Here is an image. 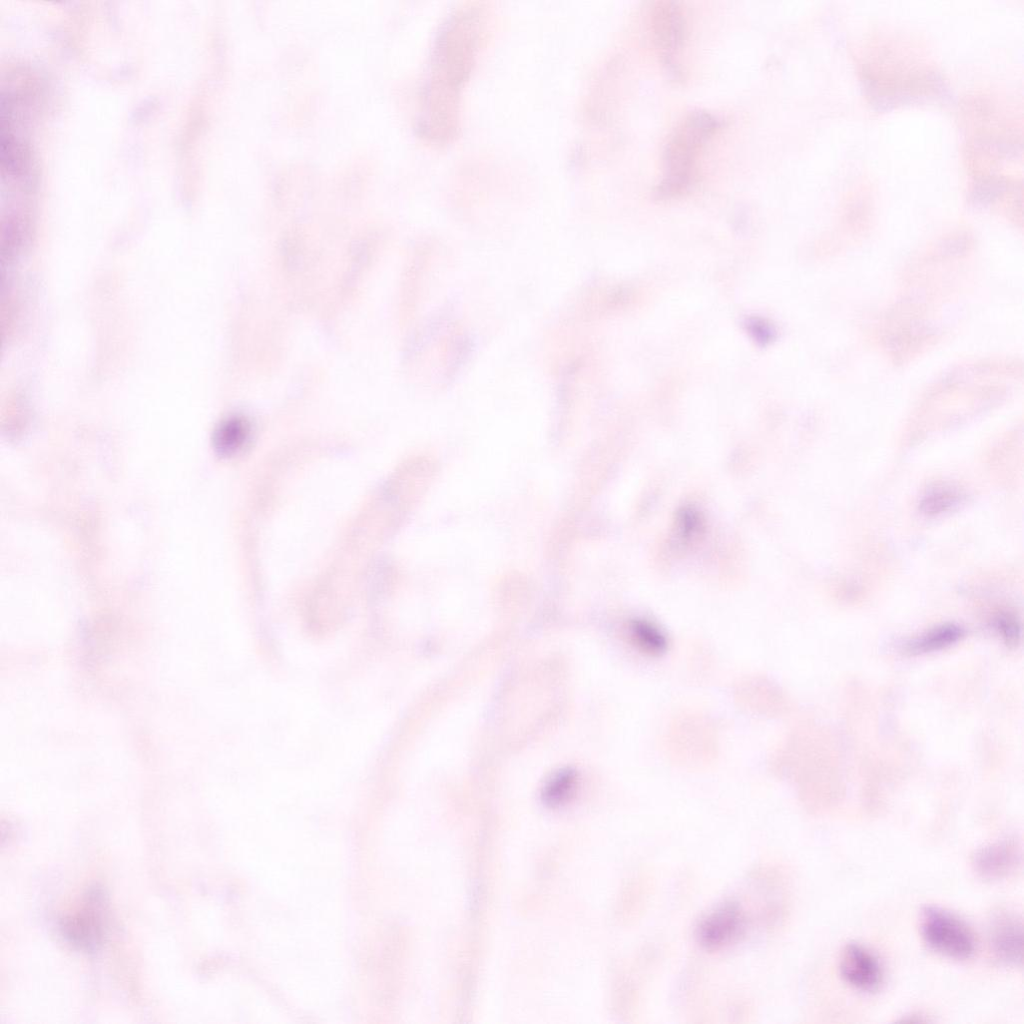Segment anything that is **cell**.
Masks as SVG:
<instances>
[{"instance_id": "cell-1", "label": "cell", "mask_w": 1024, "mask_h": 1024, "mask_svg": "<svg viewBox=\"0 0 1024 1024\" xmlns=\"http://www.w3.org/2000/svg\"><path fill=\"white\" fill-rule=\"evenodd\" d=\"M720 120L705 111H693L674 128L663 152V177L656 187L661 197L686 192L697 178V162L707 141L717 132Z\"/></svg>"}, {"instance_id": "cell-2", "label": "cell", "mask_w": 1024, "mask_h": 1024, "mask_svg": "<svg viewBox=\"0 0 1024 1024\" xmlns=\"http://www.w3.org/2000/svg\"><path fill=\"white\" fill-rule=\"evenodd\" d=\"M919 927L922 939L937 954L957 961L970 959L975 954L973 931L965 921L945 908L935 905L923 907Z\"/></svg>"}, {"instance_id": "cell-3", "label": "cell", "mask_w": 1024, "mask_h": 1024, "mask_svg": "<svg viewBox=\"0 0 1024 1024\" xmlns=\"http://www.w3.org/2000/svg\"><path fill=\"white\" fill-rule=\"evenodd\" d=\"M106 904L102 889H89L73 913L62 918L60 929L64 938L78 949L97 950L105 935Z\"/></svg>"}, {"instance_id": "cell-4", "label": "cell", "mask_w": 1024, "mask_h": 1024, "mask_svg": "<svg viewBox=\"0 0 1024 1024\" xmlns=\"http://www.w3.org/2000/svg\"><path fill=\"white\" fill-rule=\"evenodd\" d=\"M1018 836H1004L987 843L972 856L976 874L987 881H1000L1013 875L1022 864L1023 848Z\"/></svg>"}, {"instance_id": "cell-5", "label": "cell", "mask_w": 1024, "mask_h": 1024, "mask_svg": "<svg viewBox=\"0 0 1024 1024\" xmlns=\"http://www.w3.org/2000/svg\"><path fill=\"white\" fill-rule=\"evenodd\" d=\"M650 25L662 61L669 69L674 68V58L686 35V20L681 7L675 2H657L650 11Z\"/></svg>"}, {"instance_id": "cell-6", "label": "cell", "mask_w": 1024, "mask_h": 1024, "mask_svg": "<svg viewBox=\"0 0 1024 1024\" xmlns=\"http://www.w3.org/2000/svg\"><path fill=\"white\" fill-rule=\"evenodd\" d=\"M839 972L845 983L864 993L877 991L884 978L883 967L878 957L857 942H850L843 948Z\"/></svg>"}, {"instance_id": "cell-7", "label": "cell", "mask_w": 1024, "mask_h": 1024, "mask_svg": "<svg viewBox=\"0 0 1024 1024\" xmlns=\"http://www.w3.org/2000/svg\"><path fill=\"white\" fill-rule=\"evenodd\" d=\"M745 916L735 903H724L708 913L696 929L698 943L714 951L730 945L742 935Z\"/></svg>"}, {"instance_id": "cell-8", "label": "cell", "mask_w": 1024, "mask_h": 1024, "mask_svg": "<svg viewBox=\"0 0 1024 1024\" xmlns=\"http://www.w3.org/2000/svg\"><path fill=\"white\" fill-rule=\"evenodd\" d=\"M989 944L995 959L1004 966L1019 967L1023 961V924L1015 912L999 910L989 924Z\"/></svg>"}, {"instance_id": "cell-9", "label": "cell", "mask_w": 1024, "mask_h": 1024, "mask_svg": "<svg viewBox=\"0 0 1024 1024\" xmlns=\"http://www.w3.org/2000/svg\"><path fill=\"white\" fill-rule=\"evenodd\" d=\"M249 435L250 426L244 418L229 417L222 421L214 432V449L221 456H231L245 446Z\"/></svg>"}, {"instance_id": "cell-10", "label": "cell", "mask_w": 1024, "mask_h": 1024, "mask_svg": "<svg viewBox=\"0 0 1024 1024\" xmlns=\"http://www.w3.org/2000/svg\"><path fill=\"white\" fill-rule=\"evenodd\" d=\"M628 635L632 645L645 655L660 656L667 650L666 635L649 620L637 618L630 621Z\"/></svg>"}, {"instance_id": "cell-11", "label": "cell", "mask_w": 1024, "mask_h": 1024, "mask_svg": "<svg viewBox=\"0 0 1024 1024\" xmlns=\"http://www.w3.org/2000/svg\"><path fill=\"white\" fill-rule=\"evenodd\" d=\"M964 635L963 629L955 624H944L910 641L906 650L911 654H922L946 648Z\"/></svg>"}, {"instance_id": "cell-12", "label": "cell", "mask_w": 1024, "mask_h": 1024, "mask_svg": "<svg viewBox=\"0 0 1024 1024\" xmlns=\"http://www.w3.org/2000/svg\"><path fill=\"white\" fill-rule=\"evenodd\" d=\"M961 498V493L955 488L937 487L922 498L920 510L926 515H938L958 505Z\"/></svg>"}, {"instance_id": "cell-13", "label": "cell", "mask_w": 1024, "mask_h": 1024, "mask_svg": "<svg viewBox=\"0 0 1024 1024\" xmlns=\"http://www.w3.org/2000/svg\"><path fill=\"white\" fill-rule=\"evenodd\" d=\"M576 784V774L569 769L557 772L545 785L543 800L547 805L558 806L572 794Z\"/></svg>"}, {"instance_id": "cell-14", "label": "cell", "mask_w": 1024, "mask_h": 1024, "mask_svg": "<svg viewBox=\"0 0 1024 1024\" xmlns=\"http://www.w3.org/2000/svg\"><path fill=\"white\" fill-rule=\"evenodd\" d=\"M995 625L1007 645L1017 644L1020 637V627L1015 618L1009 615H1001L996 619Z\"/></svg>"}]
</instances>
